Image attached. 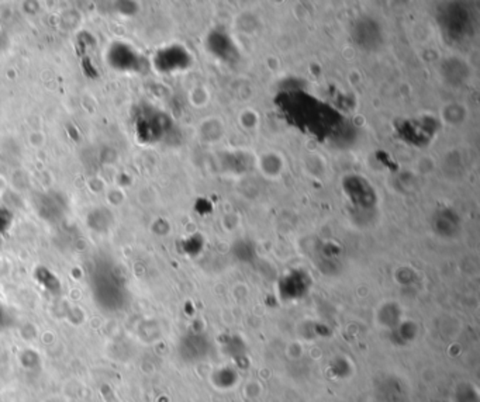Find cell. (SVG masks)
<instances>
[{
    "instance_id": "6da1fadb",
    "label": "cell",
    "mask_w": 480,
    "mask_h": 402,
    "mask_svg": "<svg viewBox=\"0 0 480 402\" xmlns=\"http://www.w3.org/2000/svg\"><path fill=\"white\" fill-rule=\"evenodd\" d=\"M0 314H1V311H0Z\"/></svg>"
}]
</instances>
